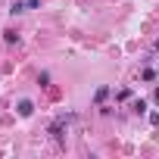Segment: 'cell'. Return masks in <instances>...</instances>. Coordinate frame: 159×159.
<instances>
[{
  "label": "cell",
  "mask_w": 159,
  "mask_h": 159,
  "mask_svg": "<svg viewBox=\"0 0 159 159\" xmlns=\"http://www.w3.org/2000/svg\"><path fill=\"white\" fill-rule=\"evenodd\" d=\"M69 122H72V116H59V119L50 125V134H53V137H62V131H66V125H69Z\"/></svg>",
  "instance_id": "obj_1"
},
{
  "label": "cell",
  "mask_w": 159,
  "mask_h": 159,
  "mask_svg": "<svg viewBox=\"0 0 159 159\" xmlns=\"http://www.w3.org/2000/svg\"><path fill=\"white\" fill-rule=\"evenodd\" d=\"M156 50H159V41H156Z\"/></svg>",
  "instance_id": "obj_10"
},
{
  "label": "cell",
  "mask_w": 159,
  "mask_h": 159,
  "mask_svg": "<svg viewBox=\"0 0 159 159\" xmlns=\"http://www.w3.org/2000/svg\"><path fill=\"white\" fill-rule=\"evenodd\" d=\"M10 13H13V16H19V13H25V3H19V0H16V3L10 7Z\"/></svg>",
  "instance_id": "obj_4"
},
{
  "label": "cell",
  "mask_w": 159,
  "mask_h": 159,
  "mask_svg": "<svg viewBox=\"0 0 159 159\" xmlns=\"http://www.w3.org/2000/svg\"><path fill=\"white\" fill-rule=\"evenodd\" d=\"M3 38H7V44H16V41H19V34H16V31H7Z\"/></svg>",
  "instance_id": "obj_6"
},
{
  "label": "cell",
  "mask_w": 159,
  "mask_h": 159,
  "mask_svg": "<svg viewBox=\"0 0 159 159\" xmlns=\"http://www.w3.org/2000/svg\"><path fill=\"white\" fill-rule=\"evenodd\" d=\"M28 7H31V10H34V7H41V0H28Z\"/></svg>",
  "instance_id": "obj_8"
},
{
  "label": "cell",
  "mask_w": 159,
  "mask_h": 159,
  "mask_svg": "<svg viewBox=\"0 0 159 159\" xmlns=\"http://www.w3.org/2000/svg\"><path fill=\"white\" fill-rule=\"evenodd\" d=\"M150 122H153V125L159 128V112H153V116H150Z\"/></svg>",
  "instance_id": "obj_7"
},
{
  "label": "cell",
  "mask_w": 159,
  "mask_h": 159,
  "mask_svg": "<svg viewBox=\"0 0 159 159\" xmlns=\"http://www.w3.org/2000/svg\"><path fill=\"white\" fill-rule=\"evenodd\" d=\"M106 97H109V88H106V84H103V88H97V103H103Z\"/></svg>",
  "instance_id": "obj_3"
},
{
  "label": "cell",
  "mask_w": 159,
  "mask_h": 159,
  "mask_svg": "<svg viewBox=\"0 0 159 159\" xmlns=\"http://www.w3.org/2000/svg\"><path fill=\"white\" fill-rule=\"evenodd\" d=\"M16 109H19V116H25V119H28V116L34 112V103H31V100H19V106H16Z\"/></svg>",
  "instance_id": "obj_2"
},
{
  "label": "cell",
  "mask_w": 159,
  "mask_h": 159,
  "mask_svg": "<svg viewBox=\"0 0 159 159\" xmlns=\"http://www.w3.org/2000/svg\"><path fill=\"white\" fill-rule=\"evenodd\" d=\"M131 109H134V112H143V109H147V103H143V100H134V103H131Z\"/></svg>",
  "instance_id": "obj_5"
},
{
  "label": "cell",
  "mask_w": 159,
  "mask_h": 159,
  "mask_svg": "<svg viewBox=\"0 0 159 159\" xmlns=\"http://www.w3.org/2000/svg\"><path fill=\"white\" fill-rule=\"evenodd\" d=\"M153 100H156V103H159V91H156V97H153Z\"/></svg>",
  "instance_id": "obj_9"
}]
</instances>
